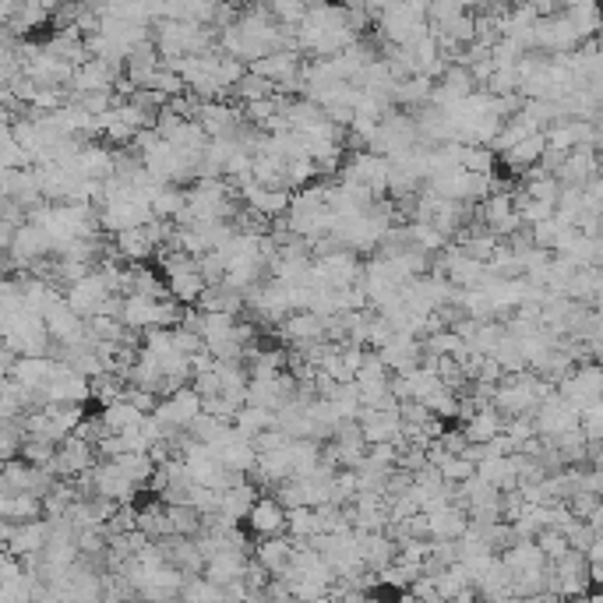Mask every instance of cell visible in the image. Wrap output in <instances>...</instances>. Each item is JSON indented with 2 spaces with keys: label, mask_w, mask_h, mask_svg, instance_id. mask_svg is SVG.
Listing matches in <instances>:
<instances>
[{
  "label": "cell",
  "mask_w": 603,
  "mask_h": 603,
  "mask_svg": "<svg viewBox=\"0 0 603 603\" xmlns=\"http://www.w3.org/2000/svg\"><path fill=\"white\" fill-rule=\"evenodd\" d=\"M272 89L276 85L268 82V78H261V75H254V71H244V75L237 78V85H233V96L240 99V103H251V99H261V96H272Z\"/></svg>",
  "instance_id": "23"
},
{
  "label": "cell",
  "mask_w": 603,
  "mask_h": 603,
  "mask_svg": "<svg viewBox=\"0 0 603 603\" xmlns=\"http://www.w3.org/2000/svg\"><path fill=\"white\" fill-rule=\"evenodd\" d=\"M113 251L120 261H131V265H145V261L156 254V240L149 237V230L142 226H127V230L113 233Z\"/></svg>",
  "instance_id": "6"
},
{
  "label": "cell",
  "mask_w": 603,
  "mask_h": 603,
  "mask_svg": "<svg viewBox=\"0 0 603 603\" xmlns=\"http://www.w3.org/2000/svg\"><path fill=\"white\" fill-rule=\"evenodd\" d=\"M420 353H424L420 350V339H413V335H406V332H395L385 346H378V357H381V364L388 367V374L417 367Z\"/></svg>",
  "instance_id": "7"
},
{
  "label": "cell",
  "mask_w": 603,
  "mask_h": 603,
  "mask_svg": "<svg viewBox=\"0 0 603 603\" xmlns=\"http://www.w3.org/2000/svg\"><path fill=\"white\" fill-rule=\"evenodd\" d=\"M544 149H547L544 131H533V134H526V138H519V142H515L512 149L501 152V159H505V166H508L512 173H522V170H529V166L540 163Z\"/></svg>",
  "instance_id": "12"
},
{
  "label": "cell",
  "mask_w": 603,
  "mask_h": 603,
  "mask_svg": "<svg viewBox=\"0 0 603 603\" xmlns=\"http://www.w3.org/2000/svg\"><path fill=\"white\" fill-rule=\"evenodd\" d=\"M142 417H145V413L134 410L124 395H120V399H113V402H103V410H99V420H103L106 431H124V427H134Z\"/></svg>",
  "instance_id": "17"
},
{
  "label": "cell",
  "mask_w": 603,
  "mask_h": 603,
  "mask_svg": "<svg viewBox=\"0 0 603 603\" xmlns=\"http://www.w3.org/2000/svg\"><path fill=\"white\" fill-rule=\"evenodd\" d=\"M265 11L276 18L279 25L293 29V25H300V18L307 15V4L304 0H265Z\"/></svg>",
  "instance_id": "24"
},
{
  "label": "cell",
  "mask_w": 603,
  "mask_h": 603,
  "mask_svg": "<svg viewBox=\"0 0 603 603\" xmlns=\"http://www.w3.org/2000/svg\"><path fill=\"white\" fill-rule=\"evenodd\" d=\"M110 286H106L103 272L99 268H92L89 276L75 279V283H67L64 290V304L71 307L75 314H82V318H89V314H96L99 307H103V300L110 297Z\"/></svg>",
  "instance_id": "1"
},
{
  "label": "cell",
  "mask_w": 603,
  "mask_h": 603,
  "mask_svg": "<svg viewBox=\"0 0 603 603\" xmlns=\"http://www.w3.org/2000/svg\"><path fill=\"white\" fill-rule=\"evenodd\" d=\"M254 498H258V487L251 484V480H237V484H230V487H223L219 491V508L216 512L223 515L226 522H244V515H247V508L254 505Z\"/></svg>",
  "instance_id": "11"
},
{
  "label": "cell",
  "mask_w": 603,
  "mask_h": 603,
  "mask_svg": "<svg viewBox=\"0 0 603 603\" xmlns=\"http://www.w3.org/2000/svg\"><path fill=\"white\" fill-rule=\"evenodd\" d=\"M438 441H441V448H445L448 455H462V448L469 445V441H466V434H462L459 427H441Z\"/></svg>",
  "instance_id": "29"
},
{
  "label": "cell",
  "mask_w": 603,
  "mask_h": 603,
  "mask_svg": "<svg viewBox=\"0 0 603 603\" xmlns=\"http://www.w3.org/2000/svg\"><path fill=\"white\" fill-rule=\"evenodd\" d=\"M166 519H170V533L177 536H198L201 533V512H194L191 505H166Z\"/></svg>",
  "instance_id": "22"
},
{
  "label": "cell",
  "mask_w": 603,
  "mask_h": 603,
  "mask_svg": "<svg viewBox=\"0 0 603 603\" xmlns=\"http://www.w3.org/2000/svg\"><path fill=\"white\" fill-rule=\"evenodd\" d=\"M297 67H300V53L279 46V50H268V53H261L258 60H251V64H247V71L268 78L272 85H279V82H286V78L297 75Z\"/></svg>",
  "instance_id": "4"
},
{
  "label": "cell",
  "mask_w": 603,
  "mask_h": 603,
  "mask_svg": "<svg viewBox=\"0 0 603 603\" xmlns=\"http://www.w3.org/2000/svg\"><path fill=\"white\" fill-rule=\"evenodd\" d=\"M459 166L466 173H494L498 152L491 145H459Z\"/></svg>",
  "instance_id": "19"
},
{
  "label": "cell",
  "mask_w": 603,
  "mask_h": 603,
  "mask_svg": "<svg viewBox=\"0 0 603 603\" xmlns=\"http://www.w3.org/2000/svg\"><path fill=\"white\" fill-rule=\"evenodd\" d=\"M43 325H46V332H50V343L71 346V343H82L85 339V318L71 311V307L64 304V297L53 300V304L46 307Z\"/></svg>",
  "instance_id": "2"
},
{
  "label": "cell",
  "mask_w": 603,
  "mask_h": 603,
  "mask_svg": "<svg viewBox=\"0 0 603 603\" xmlns=\"http://www.w3.org/2000/svg\"><path fill=\"white\" fill-rule=\"evenodd\" d=\"M286 533L290 540H304L314 533V508L311 505H293L286 508Z\"/></svg>",
  "instance_id": "25"
},
{
  "label": "cell",
  "mask_w": 603,
  "mask_h": 603,
  "mask_svg": "<svg viewBox=\"0 0 603 603\" xmlns=\"http://www.w3.org/2000/svg\"><path fill=\"white\" fill-rule=\"evenodd\" d=\"M216 455L226 469H233V473H247V469L254 466V459H258V448L251 445V438H244V434L233 431V438L223 441V445L216 448Z\"/></svg>",
  "instance_id": "14"
},
{
  "label": "cell",
  "mask_w": 603,
  "mask_h": 603,
  "mask_svg": "<svg viewBox=\"0 0 603 603\" xmlns=\"http://www.w3.org/2000/svg\"><path fill=\"white\" fill-rule=\"evenodd\" d=\"M466 512L455 505H445L438 512H427V536L431 540H459L462 529H466Z\"/></svg>",
  "instance_id": "13"
},
{
  "label": "cell",
  "mask_w": 603,
  "mask_h": 603,
  "mask_svg": "<svg viewBox=\"0 0 603 603\" xmlns=\"http://www.w3.org/2000/svg\"><path fill=\"white\" fill-rule=\"evenodd\" d=\"M251 558L258 561V565L265 568L268 575H283L286 565L293 561V540H290L286 533H279V536H261Z\"/></svg>",
  "instance_id": "9"
},
{
  "label": "cell",
  "mask_w": 603,
  "mask_h": 603,
  "mask_svg": "<svg viewBox=\"0 0 603 603\" xmlns=\"http://www.w3.org/2000/svg\"><path fill=\"white\" fill-rule=\"evenodd\" d=\"M120 321H124L127 328H138V332L152 328V325H156V300H152V297H142V293H124Z\"/></svg>",
  "instance_id": "16"
},
{
  "label": "cell",
  "mask_w": 603,
  "mask_h": 603,
  "mask_svg": "<svg viewBox=\"0 0 603 603\" xmlns=\"http://www.w3.org/2000/svg\"><path fill=\"white\" fill-rule=\"evenodd\" d=\"M39 4H43V8H46V11H57V8H60V4H64V0H39Z\"/></svg>",
  "instance_id": "30"
},
{
  "label": "cell",
  "mask_w": 603,
  "mask_h": 603,
  "mask_svg": "<svg viewBox=\"0 0 603 603\" xmlns=\"http://www.w3.org/2000/svg\"><path fill=\"white\" fill-rule=\"evenodd\" d=\"M113 462H117V466H120V473H124V477H131L138 487H145V484H149L152 469H156V462L149 459V452H120Z\"/></svg>",
  "instance_id": "20"
},
{
  "label": "cell",
  "mask_w": 603,
  "mask_h": 603,
  "mask_svg": "<svg viewBox=\"0 0 603 603\" xmlns=\"http://www.w3.org/2000/svg\"><path fill=\"white\" fill-rule=\"evenodd\" d=\"M166 290H170V297L184 307V304H194V300L201 297V290H205V279L198 276V268H191V272H180V276L166 279Z\"/></svg>",
  "instance_id": "18"
},
{
  "label": "cell",
  "mask_w": 603,
  "mask_h": 603,
  "mask_svg": "<svg viewBox=\"0 0 603 603\" xmlns=\"http://www.w3.org/2000/svg\"><path fill=\"white\" fill-rule=\"evenodd\" d=\"M399 417L406 420V424H424V420L431 417V410H427L420 399H399Z\"/></svg>",
  "instance_id": "28"
},
{
  "label": "cell",
  "mask_w": 603,
  "mask_h": 603,
  "mask_svg": "<svg viewBox=\"0 0 603 603\" xmlns=\"http://www.w3.org/2000/svg\"><path fill=\"white\" fill-rule=\"evenodd\" d=\"M536 547H540V551H544V558L547 561H558L561 554L568 551V540H565V533H561V529H554V526H544V529H536Z\"/></svg>",
  "instance_id": "26"
},
{
  "label": "cell",
  "mask_w": 603,
  "mask_h": 603,
  "mask_svg": "<svg viewBox=\"0 0 603 603\" xmlns=\"http://www.w3.org/2000/svg\"><path fill=\"white\" fill-rule=\"evenodd\" d=\"M600 173V163H596V149H589V145H575V149L565 152V159H561V166L554 170V177H558V184H586L589 177H596Z\"/></svg>",
  "instance_id": "8"
},
{
  "label": "cell",
  "mask_w": 603,
  "mask_h": 603,
  "mask_svg": "<svg viewBox=\"0 0 603 603\" xmlns=\"http://www.w3.org/2000/svg\"><path fill=\"white\" fill-rule=\"evenodd\" d=\"M501 424H505V417L494 410L491 402H484V406H477L473 417L462 420V434H466V441H491L501 431Z\"/></svg>",
  "instance_id": "15"
},
{
  "label": "cell",
  "mask_w": 603,
  "mask_h": 603,
  "mask_svg": "<svg viewBox=\"0 0 603 603\" xmlns=\"http://www.w3.org/2000/svg\"><path fill=\"white\" fill-rule=\"evenodd\" d=\"M244 522H247V529H251L254 536H279V533H286V508L279 505L272 494L268 498H254V505L247 508V515H244Z\"/></svg>",
  "instance_id": "3"
},
{
  "label": "cell",
  "mask_w": 603,
  "mask_h": 603,
  "mask_svg": "<svg viewBox=\"0 0 603 603\" xmlns=\"http://www.w3.org/2000/svg\"><path fill=\"white\" fill-rule=\"evenodd\" d=\"M46 536H50V519H46V515L15 522V529H11V540H8V551L18 554V558H29V554H43Z\"/></svg>",
  "instance_id": "5"
},
{
  "label": "cell",
  "mask_w": 603,
  "mask_h": 603,
  "mask_svg": "<svg viewBox=\"0 0 603 603\" xmlns=\"http://www.w3.org/2000/svg\"><path fill=\"white\" fill-rule=\"evenodd\" d=\"M438 473L445 484H462L466 477H473V462H469L466 455H448V459L438 466Z\"/></svg>",
  "instance_id": "27"
},
{
  "label": "cell",
  "mask_w": 603,
  "mask_h": 603,
  "mask_svg": "<svg viewBox=\"0 0 603 603\" xmlns=\"http://www.w3.org/2000/svg\"><path fill=\"white\" fill-rule=\"evenodd\" d=\"M138 529H142L149 540H159V536L170 533V519H166V505L163 501H152L149 508H138Z\"/></svg>",
  "instance_id": "21"
},
{
  "label": "cell",
  "mask_w": 603,
  "mask_h": 603,
  "mask_svg": "<svg viewBox=\"0 0 603 603\" xmlns=\"http://www.w3.org/2000/svg\"><path fill=\"white\" fill-rule=\"evenodd\" d=\"M60 360H53L50 353H43V357H15V364H11V378H18L25 388H32V392H43L46 381L57 374Z\"/></svg>",
  "instance_id": "10"
}]
</instances>
